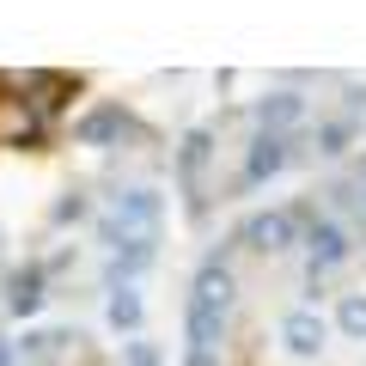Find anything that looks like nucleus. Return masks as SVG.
<instances>
[{
  "instance_id": "f257e3e1",
  "label": "nucleus",
  "mask_w": 366,
  "mask_h": 366,
  "mask_svg": "<svg viewBox=\"0 0 366 366\" xmlns=\"http://www.w3.org/2000/svg\"><path fill=\"white\" fill-rule=\"evenodd\" d=\"M226 305H232V274L220 262L196 274V287H189V348L196 354H214L220 342V324H226Z\"/></svg>"
},
{
  "instance_id": "f03ea898",
  "label": "nucleus",
  "mask_w": 366,
  "mask_h": 366,
  "mask_svg": "<svg viewBox=\"0 0 366 366\" xmlns=\"http://www.w3.org/2000/svg\"><path fill=\"white\" fill-rule=\"evenodd\" d=\"M238 238H244L250 250H287L293 238H300V220H293L287 208H269V214H250Z\"/></svg>"
},
{
  "instance_id": "7ed1b4c3",
  "label": "nucleus",
  "mask_w": 366,
  "mask_h": 366,
  "mask_svg": "<svg viewBox=\"0 0 366 366\" xmlns=\"http://www.w3.org/2000/svg\"><path fill=\"white\" fill-rule=\"evenodd\" d=\"M281 342H287V354L312 360V354H324V342H330V324H324L317 312H287V317H281Z\"/></svg>"
},
{
  "instance_id": "20e7f679",
  "label": "nucleus",
  "mask_w": 366,
  "mask_h": 366,
  "mask_svg": "<svg viewBox=\"0 0 366 366\" xmlns=\"http://www.w3.org/2000/svg\"><path fill=\"white\" fill-rule=\"evenodd\" d=\"M305 257H312V274L348 262V232H342L336 220H312V232H305Z\"/></svg>"
},
{
  "instance_id": "39448f33",
  "label": "nucleus",
  "mask_w": 366,
  "mask_h": 366,
  "mask_svg": "<svg viewBox=\"0 0 366 366\" xmlns=\"http://www.w3.org/2000/svg\"><path fill=\"white\" fill-rule=\"evenodd\" d=\"M117 220H122V232L153 238L159 232V196H153V189H129V196L117 202Z\"/></svg>"
},
{
  "instance_id": "423d86ee",
  "label": "nucleus",
  "mask_w": 366,
  "mask_h": 366,
  "mask_svg": "<svg viewBox=\"0 0 366 366\" xmlns=\"http://www.w3.org/2000/svg\"><path fill=\"white\" fill-rule=\"evenodd\" d=\"M281 165H287V147H281V134H257V141H250V153H244V183L274 177Z\"/></svg>"
},
{
  "instance_id": "0eeeda50",
  "label": "nucleus",
  "mask_w": 366,
  "mask_h": 366,
  "mask_svg": "<svg viewBox=\"0 0 366 366\" xmlns=\"http://www.w3.org/2000/svg\"><path fill=\"white\" fill-rule=\"evenodd\" d=\"M305 117V98L300 92H269L257 104V122H262V134H274V129H287V122H300Z\"/></svg>"
},
{
  "instance_id": "6e6552de",
  "label": "nucleus",
  "mask_w": 366,
  "mask_h": 366,
  "mask_svg": "<svg viewBox=\"0 0 366 366\" xmlns=\"http://www.w3.org/2000/svg\"><path fill=\"white\" fill-rule=\"evenodd\" d=\"M6 305H13V317H31L43 305V269H19L13 281H6Z\"/></svg>"
},
{
  "instance_id": "1a4fd4ad",
  "label": "nucleus",
  "mask_w": 366,
  "mask_h": 366,
  "mask_svg": "<svg viewBox=\"0 0 366 366\" xmlns=\"http://www.w3.org/2000/svg\"><path fill=\"white\" fill-rule=\"evenodd\" d=\"M336 324H342V336H348V342H366V293H342Z\"/></svg>"
},
{
  "instance_id": "9d476101",
  "label": "nucleus",
  "mask_w": 366,
  "mask_h": 366,
  "mask_svg": "<svg viewBox=\"0 0 366 366\" xmlns=\"http://www.w3.org/2000/svg\"><path fill=\"white\" fill-rule=\"evenodd\" d=\"M110 330H141V293L134 287L110 293Z\"/></svg>"
},
{
  "instance_id": "9b49d317",
  "label": "nucleus",
  "mask_w": 366,
  "mask_h": 366,
  "mask_svg": "<svg viewBox=\"0 0 366 366\" xmlns=\"http://www.w3.org/2000/svg\"><path fill=\"white\" fill-rule=\"evenodd\" d=\"M117 129H122V110H117V104H104L98 117H86V122H79V141H86V147H98V141H110Z\"/></svg>"
},
{
  "instance_id": "f8f14e48",
  "label": "nucleus",
  "mask_w": 366,
  "mask_h": 366,
  "mask_svg": "<svg viewBox=\"0 0 366 366\" xmlns=\"http://www.w3.org/2000/svg\"><path fill=\"white\" fill-rule=\"evenodd\" d=\"M202 165H208V129H196L189 141H183V183H196Z\"/></svg>"
},
{
  "instance_id": "ddd939ff",
  "label": "nucleus",
  "mask_w": 366,
  "mask_h": 366,
  "mask_svg": "<svg viewBox=\"0 0 366 366\" xmlns=\"http://www.w3.org/2000/svg\"><path fill=\"white\" fill-rule=\"evenodd\" d=\"M122 360H129V366H165V354H159V342H147V336H134L129 348H122Z\"/></svg>"
},
{
  "instance_id": "4468645a",
  "label": "nucleus",
  "mask_w": 366,
  "mask_h": 366,
  "mask_svg": "<svg viewBox=\"0 0 366 366\" xmlns=\"http://www.w3.org/2000/svg\"><path fill=\"white\" fill-rule=\"evenodd\" d=\"M348 122H324V129H317V153H330V159H336L342 153V147H348Z\"/></svg>"
},
{
  "instance_id": "2eb2a0df",
  "label": "nucleus",
  "mask_w": 366,
  "mask_h": 366,
  "mask_svg": "<svg viewBox=\"0 0 366 366\" xmlns=\"http://www.w3.org/2000/svg\"><path fill=\"white\" fill-rule=\"evenodd\" d=\"M61 342H67L61 330H43V336H25V348L37 354V360H55V354H61Z\"/></svg>"
},
{
  "instance_id": "dca6fc26",
  "label": "nucleus",
  "mask_w": 366,
  "mask_h": 366,
  "mask_svg": "<svg viewBox=\"0 0 366 366\" xmlns=\"http://www.w3.org/2000/svg\"><path fill=\"white\" fill-rule=\"evenodd\" d=\"M13 354H19V348H13L6 336H0V366H13Z\"/></svg>"
},
{
  "instance_id": "f3484780",
  "label": "nucleus",
  "mask_w": 366,
  "mask_h": 366,
  "mask_svg": "<svg viewBox=\"0 0 366 366\" xmlns=\"http://www.w3.org/2000/svg\"><path fill=\"white\" fill-rule=\"evenodd\" d=\"M189 366H214V354H189Z\"/></svg>"
},
{
  "instance_id": "a211bd4d",
  "label": "nucleus",
  "mask_w": 366,
  "mask_h": 366,
  "mask_svg": "<svg viewBox=\"0 0 366 366\" xmlns=\"http://www.w3.org/2000/svg\"><path fill=\"white\" fill-rule=\"evenodd\" d=\"M360 202H366V196H360Z\"/></svg>"
}]
</instances>
